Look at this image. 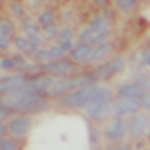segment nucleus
I'll return each mask as SVG.
<instances>
[{
	"label": "nucleus",
	"mask_w": 150,
	"mask_h": 150,
	"mask_svg": "<svg viewBox=\"0 0 150 150\" xmlns=\"http://www.w3.org/2000/svg\"><path fill=\"white\" fill-rule=\"evenodd\" d=\"M116 5H117V9L128 12V11H131L136 5V0H116Z\"/></svg>",
	"instance_id": "obj_21"
},
{
	"label": "nucleus",
	"mask_w": 150,
	"mask_h": 150,
	"mask_svg": "<svg viewBox=\"0 0 150 150\" xmlns=\"http://www.w3.org/2000/svg\"><path fill=\"white\" fill-rule=\"evenodd\" d=\"M90 26L97 31V33H100V31H104V30H110V21H109L107 16H95V17L91 19Z\"/></svg>",
	"instance_id": "obj_15"
},
{
	"label": "nucleus",
	"mask_w": 150,
	"mask_h": 150,
	"mask_svg": "<svg viewBox=\"0 0 150 150\" xmlns=\"http://www.w3.org/2000/svg\"><path fill=\"white\" fill-rule=\"evenodd\" d=\"M140 102H142V105H143L145 109L150 110V91H143V95L140 97Z\"/></svg>",
	"instance_id": "obj_30"
},
{
	"label": "nucleus",
	"mask_w": 150,
	"mask_h": 150,
	"mask_svg": "<svg viewBox=\"0 0 150 150\" xmlns=\"http://www.w3.org/2000/svg\"><path fill=\"white\" fill-rule=\"evenodd\" d=\"M147 131H149V135H150V124H149V129H147Z\"/></svg>",
	"instance_id": "obj_38"
},
{
	"label": "nucleus",
	"mask_w": 150,
	"mask_h": 150,
	"mask_svg": "<svg viewBox=\"0 0 150 150\" xmlns=\"http://www.w3.org/2000/svg\"><path fill=\"white\" fill-rule=\"evenodd\" d=\"M117 93H119V97H126V98H140L143 95V90L136 83H124L119 86Z\"/></svg>",
	"instance_id": "obj_13"
},
{
	"label": "nucleus",
	"mask_w": 150,
	"mask_h": 150,
	"mask_svg": "<svg viewBox=\"0 0 150 150\" xmlns=\"http://www.w3.org/2000/svg\"><path fill=\"white\" fill-rule=\"evenodd\" d=\"M0 150H2V149H0Z\"/></svg>",
	"instance_id": "obj_40"
},
{
	"label": "nucleus",
	"mask_w": 150,
	"mask_h": 150,
	"mask_svg": "<svg viewBox=\"0 0 150 150\" xmlns=\"http://www.w3.org/2000/svg\"><path fill=\"white\" fill-rule=\"evenodd\" d=\"M95 90H97L95 83L74 88L73 91L66 93V97L62 98V105H67V107H86V104L90 102V98Z\"/></svg>",
	"instance_id": "obj_1"
},
{
	"label": "nucleus",
	"mask_w": 150,
	"mask_h": 150,
	"mask_svg": "<svg viewBox=\"0 0 150 150\" xmlns=\"http://www.w3.org/2000/svg\"><path fill=\"white\" fill-rule=\"evenodd\" d=\"M28 81H30V85L33 86L35 91L45 95L47 91L50 90V86L54 85L55 79H54L52 74H43V76H36V78H28Z\"/></svg>",
	"instance_id": "obj_9"
},
{
	"label": "nucleus",
	"mask_w": 150,
	"mask_h": 150,
	"mask_svg": "<svg viewBox=\"0 0 150 150\" xmlns=\"http://www.w3.org/2000/svg\"><path fill=\"white\" fill-rule=\"evenodd\" d=\"M91 45L90 43H79L71 50V60L73 62H88V57L91 54Z\"/></svg>",
	"instance_id": "obj_11"
},
{
	"label": "nucleus",
	"mask_w": 150,
	"mask_h": 150,
	"mask_svg": "<svg viewBox=\"0 0 150 150\" xmlns=\"http://www.w3.org/2000/svg\"><path fill=\"white\" fill-rule=\"evenodd\" d=\"M9 47H11L9 36H4V35H0V50H7Z\"/></svg>",
	"instance_id": "obj_33"
},
{
	"label": "nucleus",
	"mask_w": 150,
	"mask_h": 150,
	"mask_svg": "<svg viewBox=\"0 0 150 150\" xmlns=\"http://www.w3.org/2000/svg\"><path fill=\"white\" fill-rule=\"evenodd\" d=\"M143 62L150 67V50H149V52H145V55H143Z\"/></svg>",
	"instance_id": "obj_35"
},
{
	"label": "nucleus",
	"mask_w": 150,
	"mask_h": 150,
	"mask_svg": "<svg viewBox=\"0 0 150 150\" xmlns=\"http://www.w3.org/2000/svg\"><path fill=\"white\" fill-rule=\"evenodd\" d=\"M110 100H112V90H110V88H107V86H102V88H98V86H97V90L93 91L90 102H88L86 105H98V104L110 102Z\"/></svg>",
	"instance_id": "obj_12"
},
{
	"label": "nucleus",
	"mask_w": 150,
	"mask_h": 150,
	"mask_svg": "<svg viewBox=\"0 0 150 150\" xmlns=\"http://www.w3.org/2000/svg\"><path fill=\"white\" fill-rule=\"evenodd\" d=\"M52 23H54V12H50V11L40 14V17H38V24H42V26H48Z\"/></svg>",
	"instance_id": "obj_22"
},
{
	"label": "nucleus",
	"mask_w": 150,
	"mask_h": 150,
	"mask_svg": "<svg viewBox=\"0 0 150 150\" xmlns=\"http://www.w3.org/2000/svg\"><path fill=\"white\" fill-rule=\"evenodd\" d=\"M95 35H97V31L93 30L91 26H88V28H85V30L79 33V42L81 43H91L93 38H95Z\"/></svg>",
	"instance_id": "obj_18"
},
{
	"label": "nucleus",
	"mask_w": 150,
	"mask_h": 150,
	"mask_svg": "<svg viewBox=\"0 0 150 150\" xmlns=\"http://www.w3.org/2000/svg\"><path fill=\"white\" fill-rule=\"evenodd\" d=\"M140 109H142L140 98L119 97L117 100L112 102V112H116V116H133L140 112Z\"/></svg>",
	"instance_id": "obj_3"
},
{
	"label": "nucleus",
	"mask_w": 150,
	"mask_h": 150,
	"mask_svg": "<svg viewBox=\"0 0 150 150\" xmlns=\"http://www.w3.org/2000/svg\"><path fill=\"white\" fill-rule=\"evenodd\" d=\"M86 114L93 121H105L112 114V102H105L98 105H86Z\"/></svg>",
	"instance_id": "obj_8"
},
{
	"label": "nucleus",
	"mask_w": 150,
	"mask_h": 150,
	"mask_svg": "<svg viewBox=\"0 0 150 150\" xmlns=\"http://www.w3.org/2000/svg\"><path fill=\"white\" fill-rule=\"evenodd\" d=\"M149 124H150V121H149V117H147L145 114H142V112L133 114L131 121L128 122L129 135L133 136V138H142V136L147 133V129H149Z\"/></svg>",
	"instance_id": "obj_6"
},
{
	"label": "nucleus",
	"mask_w": 150,
	"mask_h": 150,
	"mask_svg": "<svg viewBox=\"0 0 150 150\" xmlns=\"http://www.w3.org/2000/svg\"><path fill=\"white\" fill-rule=\"evenodd\" d=\"M30 126H31L30 117L19 116V117H14V119L9 122V131H11L14 136H24L26 133H28Z\"/></svg>",
	"instance_id": "obj_10"
},
{
	"label": "nucleus",
	"mask_w": 150,
	"mask_h": 150,
	"mask_svg": "<svg viewBox=\"0 0 150 150\" xmlns=\"http://www.w3.org/2000/svg\"><path fill=\"white\" fill-rule=\"evenodd\" d=\"M109 36H110V30H104V31H100V33H97L95 35V38H93V45L97 47V45H102V43H105L107 40H109Z\"/></svg>",
	"instance_id": "obj_19"
},
{
	"label": "nucleus",
	"mask_w": 150,
	"mask_h": 150,
	"mask_svg": "<svg viewBox=\"0 0 150 150\" xmlns=\"http://www.w3.org/2000/svg\"><path fill=\"white\" fill-rule=\"evenodd\" d=\"M12 9H14V12H16V16H23V7L19 5V4H12Z\"/></svg>",
	"instance_id": "obj_34"
},
{
	"label": "nucleus",
	"mask_w": 150,
	"mask_h": 150,
	"mask_svg": "<svg viewBox=\"0 0 150 150\" xmlns=\"http://www.w3.org/2000/svg\"><path fill=\"white\" fill-rule=\"evenodd\" d=\"M73 36H74L73 28H62V30L57 33V38H59L60 42H64V40H73Z\"/></svg>",
	"instance_id": "obj_24"
},
{
	"label": "nucleus",
	"mask_w": 150,
	"mask_h": 150,
	"mask_svg": "<svg viewBox=\"0 0 150 150\" xmlns=\"http://www.w3.org/2000/svg\"><path fill=\"white\" fill-rule=\"evenodd\" d=\"M126 131H128V121L124 119V116H116L114 119L110 121L105 135H107V138H110L114 142H119V140L124 138Z\"/></svg>",
	"instance_id": "obj_5"
},
{
	"label": "nucleus",
	"mask_w": 150,
	"mask_h": 150,
	"mask_svg": "<svg viewBox=\"0 0 150 150\" xmlns=\"http://www.w3.org/2000/svg\"><path fill=\"white\" fill-rule=\"evenodd\" d=\"M33 57H35V60H40V62H48V60H54L50 48H36V50L33 52Z\"/></svg>",
	"instance_id": "obj_16"
},
{
	"label": "nucleus",
	"mask_w": 150,
	"mask_h": 150,
	"mask_svg": "<svg viewBox=\"0 0 150 150\" xmlns=\"http://www.w3.org/2000/svg\"><path fill=\"white\" fill-rule=\"evenodd\" d=\"M0 67L2 69H16V62L12 57H7V59L0 60Z\"/></svg>",
	"instance_id": "obj_29"
},
{
	"label": "nucleus",
	"mask_w": 150,
	"mask_h": 150,
	"mask_svg": "<svg viewBox=\"0 0 150 150\" xmlns=\"http://www.w3.org/2000/svg\"><path fill=\"white\" fill-rule=\"evenodd\" d=\"M135 83L143 91H150V74H147V73H140V74H136Z\"/></svg>",
	"instance_id": "obj_17"
},
{
	"label": "nucleus",
	"mask_w": 150,
	"mask_h": 150,
	"mask_svg": "<svg viewBox=\"0 0 150 150\" xmlns=\"http://www.w3.org/2000/svg\"><path fill=\"white\" fill-rule=\"evenodd\" d=\"M0 149L2 150H19V147L16 145L14 142H11V140H0Z\"/></svg>",
	"instance_id": "obj_28"
},
{
	"label": "nucleus",
	"mask_w": 150,
	"mask_h": 150,
	"mask_svg": "<svg viewBox=\"0 0 150 150\" xmlns=\"http://www.w3.org/2000/svg\"><path fill=\"white\" fill-rule=\"evenodd\" d=\"M12 33H14V24L11 21H0V35L11 36Z\"/></svg>",
	"instance_id": "obj_20"
},
{
	"label": "nucleus",
	"mask_w": 150,
	"mask_h": 150,
	"mask_svg": "<svg viewBox=\"0 0 150 150\" xmlns=\"http://www.w3.org/2000/svg\"><path fill=\"white\" fill-rule=\"evenodd\" d=\"M114 150H131V149H129L128 145H117V147H116Z\"/></svg>",
	"instance_id": "obj_37"
},
{
	"label": "nucleus",
	"mask_w": 150,
	"mask_h": 150,
	"mask_svg": "<svg viewBox=\"0 0 150 150\" xmlns=\"http://www.w3.org/2000/svg\"><path fill=\"white\" fill-rule=\"evenodd\" d=\"M107 150H110V149H107Z\"/></svg>",
	"instance_id": "obj_39"
},
{
	"label": "nucleus",
	"mask_w": 150,
	"mask_h": 150,
	"mask_svg": "<svg viewBox=\"0 0 150 150\" xmlns=\"http://www.w3.org/2000/svg\"><path fill=\"white\" fill-rule=\"evenodd\" d=\"M26 83H28V78L24 74H14V76L2 78L0 79V93H11V91L24 86Z\"/></svg>",
	"instance_id": "obj_7"
},
{
	"label": "nucleus",
	"mask_w": 150,
	"mask_h": 150,
	"mask_svg": "<svg viewBox=\"0 0 150 150\" xmlns=\"http://www.w3.org/2000/svg\"><path fill=\"white\" fill-rule=\"evenodd\" d=\"M28 40H30V52H35L36 48H40V47L43 45V40L40 36H31Z\"/></svg>",
	"instance_id": "obj_27"
},
{
	"label": "nucleus",
	"mask_w": 150,
	"mask_h": 150,
	"mask_svg": "<svg viewBox=\"0 0 150 150\" xmlns=\"http://www.w3.org/2000/svg\"><path fill=\"white\" fill-rule=\"evenodd\" d=\"M124 64H126V60L124 57H114V59L107 60L105 64L102 66H98L95 71H93V78H95V81L97 79H107V78H112L114 74H117L121 73L122 69H124Z\"/></svg>",
	"instance_id": "obj_2"
},
{
	"label": "nucleus",
	"mask_w": 150,
	"mask_h": 150,
	"mask_svg": "<svg viewBox=\"0 0 150 150\" xmlns=\"http://www.w3.org/2000/svg\"><path fill=\"white\" fill-rule=\"evenodd\" d=\"M110 50H112V45L110 43H102V45H97L93 50H91L90 57H88V62H95V60H100L104 59L105 55H109L110 54Z\"/></svg>",
	"instance_id": "obj_14"
},
{
	"label": "nucleus",
	"mask_w": 150,
	"mask_h": 150,
	"mask_svg": "<svg viewBox=\"0 0 150 150\" xmlns=\"http://www.w3.org/2000/svg\"><path fill=\"white\" fill-rule=\"evenodd\" d=\"M60 48H62V52L66 54V52H71L73 50V40H64V42H60Z\"/></svg>",
	"instance_id": "obj_31"
},
{
	"label": "nucleus",
	"mask_w": 150,
	"mask_h": 150,
	"mask_svg": "<svg viewBox=\"0 0 150 150\" xmlns=\"http://www.w3.org/2000/svg\"><path fill=\"white\" fill-rule=\"evenodd\" d=\"M42 30H43V33H45L47 38H54V36H57V33H59V31H57V26H55L54 23L48 24V26H43Z\"/></svg>",
	"instance_id": "obj_26"
},
{
	"label": "nucleus",
	"mask_w": 150,
	"mask_h": 150,
	"mask_svg": "<svg viewBox=\"0 0 150 150\" xmlns=\"http://www.w3.org/2000/svg\"><path fill=\"white\" fill-rule=\"evenodd\" d=\"M14 45L19 50H30V40L28 38H23V36H17L14 40Z\"/></svg>",
	"instance_id": "obj_25"
},
{
	"label": "nucleus",
	"mask_w": 150,
	"mask_h": 150,
	"mask_svg": "<svg viewBox=\"0 0 150 150\" xmlns=\"http://www.w3.org/2000/svg\"><path fill=\"white\" fill-rule=\"evenodd\" d=\"M12 59H14V62H16V67H21V69L28 64V62H26V59H24L23 55H14Z\"/></svg>",
	"instance_id": "obj_32"
},
{
	"label": "nucleus",
	"mask_w": 150,
	"mask_h": 150,
	"mask_svg": "<svg viewBox=\"0 0 150 150\" xmlns=\"http://www.w3.org/2000/svg\"><path fill=\"white\" fill-rule=\"evenodd\" d=\"M24 33H26L28 38H31V36H38L40 28H38L36 24H33V23H26V24H24Z\"/></svg>",
	"instance_id": "obj_23"
},
{
	"label": "nucleus",
	"mask_w": 150,
	"mask_h": 150,
	"mask_svg": "<svg viewBox=\"0 0 150 150\" xmlns=\"http://www.w3.org/2000/svg\"><path fill=\"white\" fill-rule=\"evenodd\" d=\"M42 69L45 71L47 74H54V76H66L67 73L74 71V62L73 60H64V59H57V60H48L42 66Z\"/></svg>",
	"instance_id": "obj_4"
},
{
	"label": "nucleus",
	"mask_w": 150,
	"mask_h": 150,
	"mask_svg": "<svg viewBox=\"0 0 150 150\" xmlns=\"http://www.w3.org/2000/svg\"><path fill=\"white\" fill-rule=\"evenodd\" d=\"M5 131H7V126H4V124H0V140L4 138V135H5Z\"/></svg>",
	"instance_id": "obj_36"
}]
</instances>
